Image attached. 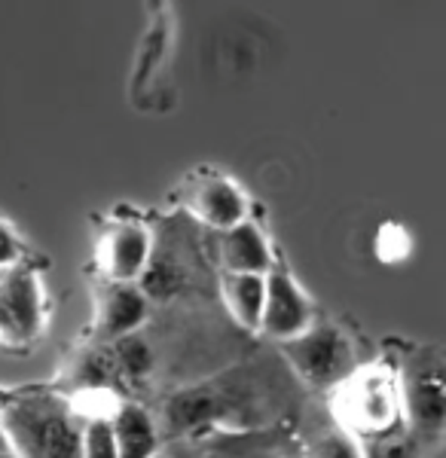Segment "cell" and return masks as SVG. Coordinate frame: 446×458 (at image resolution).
Instances as JSON below:
<instances>
[{
	"label": "cell",
	"mask_w": 446,
	"mask_h": 458,
	"mask_svg": "<svg viewBox=\"0 0 446 458\" xmlns=\"http://www.w3.org/2000/svg\"><path fill=\"white\" fill-rule=\"evenodd\" d=\"M49 321V300L40 272L21 263L0 282V343L13 349L34 345Z\"/></svg>",
	"instance_id": "277c9868"
},
{
	"label": "cell",
	"mask_w": 446,
	"mask_h": 458,
	"mask_svg": "<svg viewBox=\"0 0 446 458\" xmlns=\"http://www.w3.org/2000/svg\"><path fill=\"white\" fill-rule=\"evenodd\" d=\"M220 297L233 321L244 330H260V318L266 306V276H239L220 272Z\"/></svg>",
	"instance_id": "7c38bea8"
},
{
	"label": "cell",
	"mask_w": 446,
	"mask_h": 458,
	"mask_svg": "<svg viewBox=\"0 0 446 458\" xmlns=\"http://www.w3.org/2000/svg\"><path fill=\"white\" fill-rule=\"evenodd\" d=\"M364 458H422V440L413 431H400L382 440L361 443Z\"/></svg>",
	"instance_id": "9a60e30c"
},
{
	"label": "cell",
	"mask_w": 446,
	"mask_h": 458,
	"mask_svg": "<svg viewBox=\"0 0 446 458\" xmlns=\"http://www.w3.org/2000/svg\"><path fill=\"white\" fill-rule=\"evenodd\" d=\"M83 458H120L110 416H89L83 422Z\"/></svg>",
	"instance_id": "4fadbf2b"
},
{
	"label": "cell",
	"mask_w": 446,
	"mask_h": 458,
	"mask_svg": "<svg viewBox=\"0 0 446 458\" xmlns=\"http://www.w3.org/2000/svg\"><path fill=\"white\" fill-rule=\"evenodd\" d=\"M337 428L358 443L382 440L407 428L400 370L391 364H361L330 397Z\"/></svg>",
	"instance_id": "7a4b0ae2"
},
{
	"label": "cell",
	"mask_w": 446,
	"mask_h": 458,
	"mask_svg": "<svg viewBox=\"0 0 446 458\" xmlns=\"http://www.w3.org/2000/svg\"><path fill=\"white\" fill-rule=\"evenodd\" d=\"M218 263L220 272L239 276H270L272 269H279L270 233L254 217L218 233Z\"/></svg>",
	"instance_id": "9c48e42d"
},
{
	"label": "cell",
	"mask_w": 446,
	"mask_h": 458,
	"mask_svg": "<svg viewBox=\"0 0 446 458\" xmlns=\"http://www.w3.org/2000/svg\"><path fill=\"white\" fill-rule=\"evenodd\" d=\"M281 354L296 379L322 391L339 388L361 367L355 358V343L333 324H315L303 336L281 345Z\"/></svg>",
	"instance_id": "3957f363"
},
{
	"label": "cell",
	"mask_w": 446,
	"mask_h": 458,
	"mask_svg": "<svg viewBox=\"0 0 446 458\" xmlns=\"http://www.w3.org/2000/svg\"><path fill=\"white\" fill-rule=\"evenodd\" d=\"M6 449H13V443H10V437H6L4 425H0V453H6Z\"/></svg>",
	"instance_id": "e0dca14e"
},
{
	"label": "cell",
	"mask_w": 446,
	"mask_h": 458,
	"mask_svg": "<svg viewBox=\"0 0 446 458\" xmlns=\"http://www.w3.org/2000/svg\"><path fill=\"white\" fill-rule=\"evenodd\" d=\"M300 458H364V449L355 437L333 428V431H324L315 440H309Z\"/></svg>",
	"instance_id": "5bb4252c"
},
{
	"label": "cell",
	"mask_w": 446,
	"mask_h": 458,
	"mask_svg": "<svg viewBox=\"0 0 446 458\" xmlns=\"http://www.w3.org/2000/svg\"><path fill=\"white\" fill-rule=\"evenodd\" d=\"M0 458H19L16 449H6V453H0Z\"/></svg>",
	"instance_id": "ac0fdd59"
},
{
	"label": "cell",
	"mask_w": 446,
	"mask_h": 458,
	"mask_svg": "<svg viewBox=\"0 0 446 458\" xmlns=\"http://www.w3.org/2000/svg\"><path fill=\"white\" fill-rule=\"evenodd\" d=\"M99 266L104 282L138 284L153 257V233L141 220H114L99 239Z\"/></svg>",
	"instance_id": "52a82bcc"
},
{
	"label": "cell",
	"mask_w": 446,
	"mask_h": 458,
	"mask_svg": "<svg viewBox=\"0 0 446 458\" xmlns=\"http://www.w3.org/2000/svg\"><path fill=\"white\" fill-rule=\"evenodd\" d=\"M4 276H6V272H0V282H4Z\"/></svg>",
	"instance_id": "d6986e66"
},
{
	"label": "cell",
	"mask_w": 446,
	"mask_h": 458,
	"mask_svg": "<svg viewBox=\"0 0 446 458\" xmlns=\"http://www.w3.org/2000/svg\"><path fill=\"white\" fill-rule=\"evenodd\" d=\"M407 428L419 440L437 437L446 428V354L419 352L400 367Z\"/></svg>",
	"instance_id": "5b68a950"
},
{
	"label": "cell",
	"mask_w": 446,
	"mask_h": 458,
	"mask_svg": "<svg viewBox=\"0 0 446 458\" xmlns=\"http://www.w3.org/2000/svg\"><path fill=\"white\" fill-rule=\"evenodd\" d=\"M0 425L19 458H83V422L58 391L25 388L4 394Z\"/></svg>",
	"instance_id": "6da1fadb"
},
{
	"label": "cell",
	"mask_w": 446,
	"mask_h": 458,
	"mask_svg": "<svg viewBox=\"0 0 446 458\" xmlns=\"http://www.w3.org/2000/svg\"><path fill=\"white\" fill-rule=\"evenodd\" d=\"M147 297L135 284L104 282L95 300V334L101 343H123L132 339L135 330L147 321Z\"/></svg>",
	"instance_id": "30bf717a"
},
{
	"label": "cell",
	"mask_w": 446,
	"mask_h": 458,
	"mask_svg": "<svg viewBox=\"0 0 446 458\" xmlns=\"http://www.w3.org/2000/svg\"><path fill=\"white\" fill-rule=\"evenodd\" d=\"M312 327H315V302L309 300V293L303 291V284L291 272L281 269V266L272 269L266 276V306L257 334L285 345Z\"/></svg>",
	"instance_id": "8992f818"
},
{
	"label": "cell",
	"mask_w": 446,
	"mask_h": 458,
	"mask_svg": "<svg viewBox=\"0 0 446 458\" xmlns=\"http://www.w3.org/2000/svg\"><path fill=\"white\" fill-rule=\"evenodd\" d=\"M441 458H446V453H443V455H441Z\"/></svg>",
	"instance_id": "ffe728a7"
},
{
	"label": "cell",
	"mask_w": 446,
	"mask_h": 458,
	"mask_svg": "<svg viewBox=\"0 0 446 458\" xmlns=\"http://www.w3.org/2000/svg\"><path fill=\"white\" fill-rule=\"evenodd\" d=\"M114 434L120 458H156L159 453V428L141 403L125 401L114 410Z\"/></svg>",
	"instance_id": "8fae6325"
},
{
	"label": "cell",
	"mask_w": 446,
	"mask_h": 458,
	"mask_svg": "<svg viewBox=\"0 0 446 458\" xmlns=\"http://www.w3.org/2000/svg\"><path fill=\"white\" fill-rule=\"evenodd\" d=\"M184 199H187V211L193 217L208 229H214V233L233 229L236 224L251 217V199L244 193V187L220 172L196 174Z\"/></svg>",
	"instance_id": "ba28073f"
},
{
	"label": "cell",
	"mask_w": 446,
	"mask_h": 458,
	"mask_svg": "<svg viewBox=\"0 0 446 458\" xmlns=\"http://www.w3.org/2000/svg\"><path fill=\"white\" fill-rule=\"evenodd\" d=\"M25 263V242L6 220H0V272H10Z\"/></svg>",
	"instance_id": "2e32d148"
}]
</instances>
